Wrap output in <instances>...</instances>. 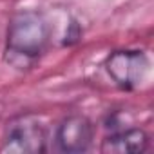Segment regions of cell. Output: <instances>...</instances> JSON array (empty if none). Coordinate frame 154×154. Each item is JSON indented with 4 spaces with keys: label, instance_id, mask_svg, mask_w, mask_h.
<instances>
[{
    "label": "cell",
    "instance_id": "1",
    "mask_svg": "<svg viewBox=\"0 0 154 154\" xmlns=\"http://www.w3.org/2000/svg\"><path fill=\"white\" fill-rule=\"evenodd\" d=\"M51 27L38 11H20L8 27L6 60L17 69H29L45 53Z\"/></svg>",
    "mask_w": 154,
    "mask_h": 154
},
{
    "label": "cell",
    "instance_id": "2",
    "mask_svg": "<svg viewBox=\"0 0 154 154\" xmlns=\"http://www.w3.org/2000/svg\"><path fill=\"white\" fill-rule=\"evenodd\" d=\"M2 152L38 154L45 150V129L33 114H22L8 123Z\"/></svg>",
    "mask_w": 154,
    "mask_h": 154
},
{
    "label": "cell",
    "instance_id": "3",
    "mask_svg": "<svg viewBox=\"0 0 154 154\" xmlns=\"http://www.w3.org/2000/svg\"><path fill=\"white\" fill-rule=\"evenodd\" d=\"M105 69L120 89L131 91L140 87V84L145 80L149 71V60L143 51H114L109 54Z\"/></svg>",
    "mask_w": 154,
    "mask_h": 154
},
{
    "label": "cell",
    "instance_id": "4",
    "mask_svg": "<svg viewBox=\"0 0 154 154\" xmlns=\"http://www.w3.org/2000/svg\"><path fill=\"white\" fill-rule=\"evenodd\" d=\"M93 123L80 114L65 118L56 129V143L63 152H85L93 143Z\"/></svg>",
    "mask_w": 154,
    "mask_h": 154
},
{
    "label": "cell",
    "instance_id": "5",
    "mask_svg": "<svg viewBox=\"0 0 154 154\" xmlns=\"http://www.w3.org/2000/svg\"><path fill=\"white\" fill-rule=\"evenodd\" d=\"M149 136L141 129H127L116 134H111L102 143V152L111 154H134L147 149Z\"/></svg>",
    "mask_w": 154,
    "mask_h": 154
}]
</instances>
